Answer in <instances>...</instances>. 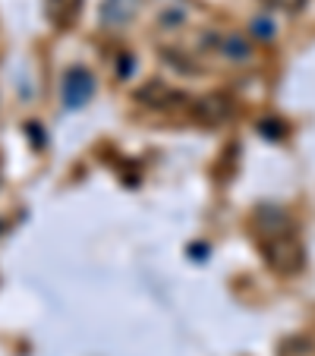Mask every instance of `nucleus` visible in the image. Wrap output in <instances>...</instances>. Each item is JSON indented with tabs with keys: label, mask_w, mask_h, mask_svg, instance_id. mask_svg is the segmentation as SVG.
Wrapping results in <instances>:
<instances>
[{
	"label": "nucleus",
	"mask_w": 315,
	"mask_h": 356,
	"mask_svg": "<svg viewBox=\"0 0 315 356\" xmlns=\"http://www.w3.org/2000/svg\"><path fill=\"white\" fill-rule=\"evenodd\" d=\"M261 256H265V265H268L275 275H287V277L302 271V265H306V249H302V243L296 240L293 234L265 240L261 243Z\"/></svg>",
	"instance_id": "1"
},
{
	"label": "nucleus",
	"mask_w": 315,
	"mask_h": 356,
	"mask_svg": "<svg viewBox=\"0 0 315 356\" xmlns=\"http://www.w3.org/2000/svg\"><path fill=\"white\" fill-rule=\"evenodd\" d=\"M252 227H255V236H259L261 243L275 240V236H284V234H293V221H290V215L281 209V205H275V202H261L259 209H255Z\"/></svg>",
	"instance_id": "2"
},
{
	"label": "nucleus",
	"mask_w": 315,
	"mask_h": 356,
	"mask_svg": "<svg viewBox=\"0 0 315 356\" xmlns=\"http://www.w3.org/2000/svg\"><path fill=\"white\" fill-rule=\"evenodd\" d=\"M230 117H234V104H230V98L227 95H221V92L205 95V98H199L193 104V120L202 123V127H208V129L227 123Z\"/></svg>",
	"instance_id": "3"
},
{
	"label": "nucleus",
	"mask_w": 315,
	"mask_h": 356,
	"mask_svg": "<svg viewBox=\"0 0 315 356\" xmlns=\"http://www.w3.org/2000/svg\"><path fill=\"white\" fill-rule=\"evenodd\" d=\"M92 95H95V76L82 67L70 70L67 79H63V108L67 111L86 108L88 101H92Z\"/></svg>",
	"instance_id": "4"
},
{
	"label": "nucleus",
	"mask_w": 315,
	"mask_h": 356,
	"mask_svg": "<svg viewBox=\"0 0 315 356\" xmlns=\"http://www.w3.org/2000/svg\"><path fill=\"white\" fill-rule=\"evenodd\" d=\"M139 7H142V0H104L98 10V19H101V26H108V29H123L139 13Z\"/></svg>",
	"instance_id": "5"
},
{
	"label": "nucleus",
	"mask_w": 315,
	"mask_h": 356,
	"mask_svg": "<svg viewBox=\"0 0 315 356\" xmlns=\"http://www.w3.org/2000/svg\"><path fill=\"white\" fill-rule=\"evenodd\" d=\"M79 10H82V0H47V3H45L47 19L54 22L57 29H70V26H73V19L79 16Z\"/></svg>",
	"instance_id": "6"
},
{
	"label": "nucleus",
	"mask_w": 315,
	"mask_h": 356,
	"mask_svg": "<svg viewBox=\"0 0 315 356\" xmlns=\"http://www.w3.org/2000/svg\"><path fill=\"white\" fill-rule=\"evenodd\" d=\"M218 51H221V57H227V60H234V63H243L252 57V44H249L243 35H234V32L218 41Z\"/></svg>",
	"instance_id": "7"
},
{
	"label": "nucleus",
	"mask_w": 315,
	"mask_h": 356,
	"mask_svg": "<svg viewBox=\"0 0 315 356\" xmlns=\"http://www.w3.org/2000/svg\"><path fill=\"white\" fill-rule=\"evenodd\" d=\"M180 95H174L164 82H148V86H142L139 92H136V101H142V104H148V108H164V104H170V101H177Z\"/></svg>",
	"instance_id": "8"
},
{
	"label": "nucleus",
	"mask_w": 315,
	"mask_h": 356,
	"mask_svg": "<svg viewBox=\"0 0 315 356\" xmlns=\"http://www.w3.org/2000/svg\"><path fill=\"white\" fill-rule=\"evenodd\" d=\"M249 35H252V38H261V41H271L277 35V26L271 19H265V16H259V19L249 22Z\"/></svg>",
	"instance_id": "9"
},
{
	"label": "nucleus",
	"mask_w": 315,
	"mask_h": 356,
	"mask_svg": "<svg viewBox=\"0 0 315 356\" xmlns=\"http://www.w3.org/2000/svg\"><path fill=\"white\" fill-rule=\"evenodd\" d=\"M259 133L265 136V139H284V136H287V127H284V120H261Z\"/></svg>",
	"instance_id": "10"
},
{
	"label": "nucleus",
	"mask_w": 315,
	"mask_h": 356,
	"mask_svg": "<svg viewBox=\"0 0 315 356\" xmlns=\"http://www.w3.org/2000/svg\"><path fill=\"white\" fill-rule=\"evenodd\" d=\"M271 10H281V13H296V10L306 7V0H265Z\"/></svg>",
	"instance_id": "11"
},
{
	"label": "nucleus",
	"mask_w": 315,
	"mask_h": 356,
	"mask_svg": "<svg viewBox=\"0 0 315 356\" xmlns=\"http://www.w3.org/2000/svg\"><path fill=\"white\" fill-rule=\"evenodd\" d=\"M189 252H193V259H208V249L205 246H189Z\"/></svg>",
	"instance_id": "12"
},
{
	"label": "nucleus",
	"mask_w": 315,
	"mask_h": 356,
	"mask_svg": "<svg viewBox=\"0 0 315 356\" xmlns=\"http://www.w3.org/2000/svg\"><path fill=\"white\" fill-rule=\"evenodd\" d=\"M129 67H133V57H120V76H127Z\"/></svg>",
	"instance_id": "13"
}]
</instances>
